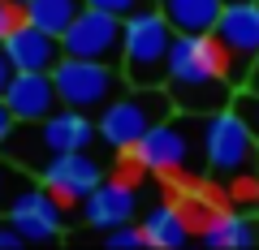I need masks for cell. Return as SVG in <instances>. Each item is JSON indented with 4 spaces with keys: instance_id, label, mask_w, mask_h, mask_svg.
<instances>
[{
    "instance_id": "5bb4252c",
    "label": "cell",
    "mask_w": 259,
    "mask_h": 250,
    "mask_svg": "<svg viewBox=\"0 0 259 250\" xmlns=\"http://www.w3.org/2000/svg\"><path fill=\"white\" fill-rule=\"evenodd\" d=\"M0 47L9 52L13 69H44V74H52V69H56V61L65 56L61 35H52V30L35 26V22H26V18H22L18 26L9 30V39H5Z\"/></svg>"
},
{
    "instance_id": "4316f807",
    "label": "cell",
    "mask_w": 259,
    "mask_h": 250,
    "mask_svg": "<svg viewBox=\"0 0 259 250\" xmlns=\"http://www.w3.org/2000/svg\"><path fill=\"white\" fill-rule=\"evenodd\" d=\"M250 91H259V56H255V65H250V78H246Z\"/></svg>"
},
{
    "instance_id": "8992f818",
    "label": "cell",
    "mask_w": 259,
    "mask_h": 250,
    "mask_svg": "<svg viewBox=\"0 0 259 250\" xmlns=\"http://www.w3.org/2000/svg\"><path fill=\"white\" fill-rule=\"evenodd\" d=\"M216 43L225 47V61H229V82L246 86L250 65L259 56V0H225L221 22H216Z\"/></svg>"
},
{
    "instance_id": "d6986e66",
    "label": "cell",
    "mask_w": 259,
    "mask_h": 250,
    "mask_svg": "<svg viewBox=\"0 0 259 250\" xmlns=\"http://www.w3.org/2000/svg\"><path fill=\"white\" fill-rule=\"evenodd\" d=\"M104 241H108L112 250H143L147 246V237H143V224H117V229H108L104 233Z\"/></svg>"
},
{
    "instance_id": "7402d4cb",
    "label": "cell",
    "mask_w": 259,
    "mask_h": 250,
    "mask_svg": "<svg viewBox=\"0 0 259 250\" xmlns=\"http://www.w3.org/2000/svg\"><path fill=\"white\" fill-rule=\"evenodd\" d=\"M18 22H22V9L13 5V0H0V43L9 39V30L18 26Z\"/></svg>"
},
{
    "instance_id": "83f0119b",
    "label": "cell",
    "mask_w": 259,
    "mask_h": 250,
    "mask_svg": "<svg viewBox=\"0 0 259 250\" xmlns=\"http://www.w3.org/2000/svg\"><path fill=\"white\" fill-rule=\"evenodd\" d=\"M13 5H18V9H26V5H30V0H13Z\"/></svg>"
},
{
    "instance_id": "f1b7e54d",
    "label": "cell",
    "mask_w": 259,
    "mask_h": 250,
    "mask_svg": "<svg viewBox=\"0 0 259 250\" xmlns=\"http://www.w3.org/2000/svg\"><path fill=\"white\" fill-rule=\"evenodd\" d=\"M255 173H259V151H255Z\"/></svg>"
},
{
    "instance_id": "ac0fdd59",
    "label": "cell",
    "mask_w": 259,
    "mask_h": 250,
    "mask_svg": "<svg viewBox=\"0 0 259 250\" xmlns=\"http://www.w3.org/2000/svg\"><path fill=\"white\" fill-rule=\"evenodd\" d=\"M82 9H87V0H30L26 9H22V18L35 22V26H44V30H52V35H65L69 22Z\"/></svg>"
},
{
    "instance_id": "8fae6325",
    "label": "cell",
    "mask_w": 259,
    "mask_h": 250,
    "mask_svg": "<svg viewBox=\"0 0 259 250\" xmlns=\"http://www.w3.org/2000/svg\"><path fill=\"white\" fill-rule=\"evenodd\" d=\"M39 181H44L61 203H82L95 185L104 181V168H100V160L91 156V147L87 151H56V156H48L44 164H39Z\"/></svg>"
},
{
    "instance_id": "2e32d148",
    "label": "cell",
    "mask_w": 259,
    "mask_h": 250,
    "mask_svg": "<svg viewBox=\"0 0 259 250\" xmlns=\"http://www.w3.org/2000/svg\"><path fill=\"white\" fill-rule=\"evenodd\" d=\"M143 224V237H147V246H160V250H177L190 241V220H186V212L177 203H156L147 207V212L139 216Z\"/></svg>"
},
{
    "instance_id": "52a82bcc",
    "label": "cell",
    "mask_w": 259,
    "mask_h": 250,
    "mask_svg": "<svg viewBox=\"0 0 259 250\" xmlns=\"http://www.w3.org/2000/svg\"><path fill=\"white\" fill-rule=\"evenodd\" d=\"M30 138L35 142V151H30V164H44L48 156H56V151H87L95 147V138H100V121L91 117V112L82 108H69V104H61L56 112H48L44 121H35V125H26ZM9 151V147H5Z\"/></svg>"
},
{
    "instance_id": "d4e9b609",
    "label": "cell",
    "mask_w": 259,
    "mask_h": 250,
    "mask_svg": "<svg viewBox=\"0 0 259 250\" xmlns=\"http://www.w3.org/2000/svg\"><path fill=\"white\" fill-rule=\"evenodd\" d=\"M18 74V69H13V61H9V52H5V47H0V95H5V86H9V78Z\"/></svg>"
},
{
    "instance_id": "ba28073f",
    "label": "cell",
    "mask_w": 259,
    "mask_h": 250,
    "mask_svg": "<svg viewBox=\"0 0 259 250\" xmlns=\"http://www.w3.org/2000/svg\"><path fill=\"white\" fill-rule=\"evenodd\" d=\"M190 121H194V112H186L182 121H173V117L156 121V125L125 151V156L134 160L143 173H182V168L190 164V156H194Z\"/></svg>"
},
{
    "instance_id": "ffe728a7",
    "label": "cell",
    "mask_w": 259,
    "mask_h": 250,
    "mask_svg": "<svg viewBox=\"0 0 259 250\" xmlns=\"http://www.w3.org/2000/svg\"><path fill=\"white\" fill-rule=\"evenodd\" d=\"M233 108L246 117V125L255 130V138H259V91H250V86H238V91H233Z\"/></svg>"
},
{
    "instance_id": "30bf717a",
    "label": "cell",
    "mask_w": 259,
    "mask_h": 250,
    "mask_svg": "<svg viewBox=\"0 0 259 250\" xmlns=\"http://www.w3.org/2000/svg\"><path fill=\"white\" fill-rule=\"evenodd\" d=\"M5 216H9V224L26 241H56L65 229V203L48 185H22V190H13L9 203H5Z\"/></svg>"
},
{
    "instance_id": "44dd1931",
    "label": "cell",
    "mask_w": 259,
    "mask_h": 250,
    "mask_svg": "<svg viewBox=\"0 0 259 250\" xmlns=\"http://www.w3.org/2000/svg\"><path fill=\"white\" fill-rule=\"evenodd\" d=\"M87 5H95V9H108V13H117V18H134V13L151 9L156 0H87Z\"/></svg>"
},
{
    "instance_id": "cb8c5ba5",
    "label": "cell",
    "mask_w": 259,
    "mask_h": 250,
    "mask_svg": "<svg viewBox=\"0 0 259 250\" xmlns=\"http://www.w3.org/2000/svg\"><path fill=\"white\" fill-rule=\"evenodd\" d=\"M18 130V117L9 112V104H5V95H0V151H5V142H9V134Z\"/></svg>"
},
{
    "instance_id": "7c38bea8",
    "label": "cell",
    "mask_w": 259,
    "mask_h": 250,
    "mask_svg": "<svg viewBox=\"0 0 259 250\" xmlns=\"http://www.w3.org/2000/svg\"><path fill=\"white\" fill-rule=\"evenodd\" d=\"M5 104L18 117V125H35L48 112L61 108V95H56V78L44 69H18L5 86Z\"/></svg>"
},
{
    "instance_id": "7a4b0ae2",
    "label": "cell",
    "mask_w": 259,
    "mask_h": 250,
    "mask_svg": "<svg viewBox=\"0 0 259 250\" xmlns=\"http://www.w3.org/2000/svg\"><path fill=\"white\" fill-rule=\"evenodd\" d=\"M173 39H177V30L168 26V18L156 5L125 18V35H121V74H125V82L130 86H164Z\"/></svg>"
},
{
    "instance_id": "9a60e30c",
    "label": "cell",
    "mask_w": 259,
    "mask_h": 250,
    "mask_svg": "<svg viewBox=\"0 0 259 250\" xmlns=\"http://www.w3.org/2000/svg\"><path fill=\"white\" fill-rule=\"evenodd\" d=\"M156 9L168 18L177 35H212L225 0H156Z\"/></svg>"
},
{
    "instance_id": "4fadbf2b",
    "label": "cell",
    "mask_w": 259,
    "mask_h": 250,
    "mask_svg": "<svg viewBox=\"0 0 259 250\" xmlns=\"http://www.w3.org/2000/svg\"><path fill=\"white\" fill-rule=\"evenodd\" d=\"M134 216H139V185L121 181V177L117 181L104 177L91 194L82 198V220L91 224V229H100V233L117 229V224H130Z\"/></svg>"
},
{
    "instance_id": "9c48e42d",
    "label": "cell",
    "mask_w": 259,
    "mask_h": 250,
    "mask_svg": "<svg viewBox=\"0 0 259 250\" xmlns=\"http://www.w3.org/2000/svg\"><path fill=\"white\" fill-rule=\"evenodd\" d=\"M121 35H125V18L87 5V9L69 22V30L61 35V43H65V56H82V61H108V65H121Z\"/></svg>"
},
{
    "instance_id": "e0dca14e",
    "label": "cell",
    "mask_w": 259,
    "mask_h": 250,
    "mask_svg": "<svg viewBox=\"0 0 259 250\" xmlns=\"http://www.w3.org/2000/svg\"><path fill=\"white\" fill-rule=\"evenodd\" d=\"M199 237L212 250H242V246H255L259 241V220L255 216H242V212H221L199 229Z\"/></svg>"
},
{
    "instance_id": "484cf974",
    "label": "cell",
    "mask_w": 259,
    "mask_h": 250,
    "mask_svg": "<svg viewBox=\"0 0 259 250\" xmlns=\"http://www.w3.org/2000/svg\"><path fill=\"white\" fill-rule=\"evenodd\" d=\"M0 203H9V164L0 160Z\"/></svg>"
},
{
    "instance_id": "603a6c76",
    "label": "cell",
    "mask_w": 259,
    "mask_h": 250,
    "mask_svg": "<svg viewBox=\"0 0 259 250\" xmlns=\"http://www.w3.org/2000/svg\"><path fill=\"white\" fill-rule=\"evenodd\" d=\"M18 246H26V237H22L9 224V216H5V220H0V250H18Z\"/></svg>"
},
{
    "instance_id": "277c9868",
    "label": "cell",
    "mask_w": 259,
    "mask_h": 250,
    "mask_svg": "<svg viewBox=\"0 0 259 250\" xmlns=\"http://www.w3.org/2000/svg\"><path fill=\"white\" fill-rule=\"evenodd\" d=\"M177 104H173V95H168V86L164 91H160V86H134L130 95H117L108 108H100V117H95L100 121V142L112 147V151H130Z\"/></svg>"
},
{
    "instance_id": "6da1fadb",
    "label": "cell",
    "mask_w": 259,
    "mask_h": 250,
    "mask_svg": "<svg viewBox=\"0 0 259 250\" xmlns=\"http://www.w3.org/2000/svg\"><path fill=\"white\" fill-rule=\"evenodd\" d=\"M168 95L182 112H216L229 108L233 91L229 82V61H225V47L216 43V35H177L173 52H168V78H164Z\"/></svg>"
},
{
    "instance_id": "3957f363",
    "label": "cell",
    "mask_w": 259,
    "mask_h": 250,
    "mask_svg": "<svg viewBox=\"0 0 259 250\" xmlns=\"http://www.w3.org/2000/svg\"><path fill=\"white\" fill-rule=\"evenodd\" d=\"M199 151L212 177H242L246 168H255L259 138L246 125L238 108H216L207 117H199Z\"/></svg>"
},
{
    "instance_id": "5b68a950",
    "label": "cell",
    "mask_w": 259,
    "mask_h": 250,
    "mask_svg": "<svg viewBox=\"0 0 259 250\" xmlns=\"http://www.w3.org/2000/svg\"><path fill=\"white\" fill-rule=\"evenodd\" d=\"M52 78H56V95H61V104L82 108V112L108 108V104L121 95V86H125L121 65H108V61H82V56H61L56 69H52Z\"/></svg>"
}]
</instances>
